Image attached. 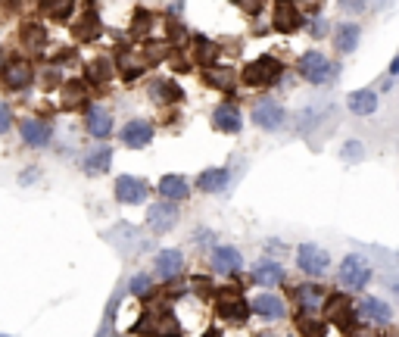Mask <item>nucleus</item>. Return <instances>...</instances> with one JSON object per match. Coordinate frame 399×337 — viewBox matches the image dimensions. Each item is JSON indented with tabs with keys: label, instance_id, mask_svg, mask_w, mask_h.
<instances>
[{
	"label": "nucleus",
	"instance_id": "obj_1",
	"mask_svg": "<svg viewBox=\"0 0 399 337\" xmlns=\"http://www.w3.org/2000/svg\"><path fill=\"white\" fill-rule=\"evenodd\" d=\"M300 75L312 84H327L337 78V66H334L322 50H309L300 57Z\"/></svg>",
	"mask_w": 399,
	"mask_h": 337
},
{
	"label": "nucleus",
	"instance_id": "obj_2",
	"mask_svg": "<svg viewBox=\"0 0 399 337\" xmlns=\"http://www.w3.org/2000/svg\"><path fill=\"white\" fill-rule=\"evenodd\" d=\"M135 331L147 337H181V328L172 312H150L140 319V325H135Z\"/></svg>",
	"mask_w": 399,
	"mask_h": 337
},
{
	"label": "nucleus",
	"instance_id": "obj_3",
	"mask_svg": "<svg viewBox=\"0 0 399 337\" xmlns=\"http://www.w3.org/2000/svg\"><path fill=\"white\" fill-rule=\"evenodd\" d=\"M371 281V269L362 256H347L340 263V284L349 287V291H362L365 284Z\"/></svg>",
	"mask_w": 399,
	"mask_h": 337
},
{
	"label": "nucleus",
	"instance_id": "obj_4",
	"mask_svg": "<svg viewBox=\"0 0 399 337\" xmlns=\"http://www.w3.org/2000/svg\"><path fill=\"white\" fill-rule=\"evenodd\" d=\"M278 72H281L278 60L265 53V57L253 60V62H249V66L244 69V82H247V84H253V88H256V84H271V82L278 78Z\"/></svg>",
	"mask_w": 399,
	"mask_h": 337
},
{
	"label": "nucleus",
	"instance_id": "obj_5",
	"mask_svg": "<svg viewBox=\"0 0 399 337\" xmlns=\"http://www.w3.org/2000/svg\"><path fill=\"white\" fill-rule=\"evenodd\" d=\"M175 222H178L175 203H153V206L147 209V225H150V231H156V234L172 231L175 228Z\"/></svg>",
	"mask_w": 399,
	"mask_h": 337
},
{
	"label": "nucleus",
	"instance_id": "obj_6",
	"mask_svg": "<svg viewBox=\"0 0 399 337\" xmlns=\"http://www.w3.org/2000/svg\"><path fill=\"white\" fill-rule=\"evenodd\" d=\"M325 319L349 331V325H353V306H349V297H343V294L325 297Z\"/></svg>",
	"mask_w": 399,
	"mask_h": 337
},
{
	"label": "nucleus",
	"instance_id": "obj_7",
	"mask_svg": "<svg viewBox=\"0 0 399 337\" xmlns=\"http://www.w3.org/2000/svg\"><path fill=\"white\" fill-rule=\"evenodd\" d=\"M253 122L259 125V128L275 131L284 125V106L275 104V100H259V104L253 106Z\"/></svg>",
	"mask_w": 399,
	"mask_h": 337
},
{
	"label": "nucleus",
	"instance_id": "obj_8",
	"mask_svg": "<svg viewBox=\"0 0 399 337\" xmlns=\"http://www.w3.org/2000/svg\"><path fill=\"white\" fill-rule=\"evenodd\" d=\"M296 263H300V269L309 272V275H325L327 253L322 247H315V244H303L300 250H296Z\"/></svg>",
	"mask_w": 399,
	"mask_h": 337
},
{
	"label": "nucleus",
	"instance_id": "obj_9",
	"mask_svg": "<svg viewBox=\"0 0 399 337\" xmlns=\"http://www.w3.org/2000/svg\"><path fill=\"white\" fill-rule=\"evenodd\" d=\"M247 300L240 297L237 291H225L218 294V316L225 319V322H244L247 319Z\"/></svg>",
	"mask_w": 399,
	"mask_h": 337
},
{
	"label": "nucleus",
	"instance_id": "obj_10",
	"mask_svg": "<svg viewBox=\"0 0 399 337\" xmlns=\"http://www.w3.org/2000/svg\"><path fill=\"white\" fill-rule=\"evenodd\" d=\"M359 319L369 322L371 328L374 325H387L390 319H393V309H390L384 300H378V297H365V300L359 303Z\"/></svg>",
	"mask_w": 399,
	"mask_h": 337
},
{
	"label": "nucleus",
	"instance_id": "obj_11",
	"mask_svg": "<svg viewBox=\"0 0 399 337\" xmlns=\"http://www.w3.org/2000/svg\"><path fill=\"white\" fill-rule=\"evenodd\" d=\"M116 197L122 203H144L147 197V182H140L135 175H122L119 182H116Z\"/></svg>",
	"mask_w": 399,
	"mask_h": 337
},
{
	"label": "nucleus",
	"instance_id": "obj_12",
	"mask_svg": "<svg viewBox=\"0 0 399 337\" xmlns=\"http://www.w3.org/2000/svg\"><path fill=\"white\" fill-rule=\"evenodd\" d=\"M122 140L128 147H147L153 140V125L144 122V119H135L122 128Z\"/></svg>",
	"mask_w": 399,
	"mask_h": 337
},
{
	"label": "nucleus",
	"instance_id": "obj_13",
	"mask_svg": "<svg viewBox=\"0 0 399 337\" xmlns=\"http://www.w3.org/2000/svg\"><path fill=\"white\" fill-rule=\"evenodd\" d=\"M240 265H244V256H240L234 247H215V253H213V269L215 272L234 275V272H240Z\"/></svg>",
	"mask_w": 399,
	"mask_h": 337
},
{
	"label": "nucleus",
	"instance_id": "obj_14",
	"mask_svg": "<svg viewBox=\"0 0 399 337\" xmlns=\"http://www.w3.org/2000/svg\"><path fill=\"white\" fill-rule=\"evenodd\" d=\"M247 306L253 312H259V316H265V319H284V303H281V297H275V294L253 297Z\"/></svg>",
	"mask_w": 399,
	"mask_h": 337
},
{
	"label": "nucleus",
	"instance_id": "obj_15",
	"mask_svg": "<svg viewBox=\"0 0 399 337\" xmlns=\"http://www.w3.org/2000/svg\"><path fill=\"white\" fill-rule=\"evenodd\" d=\"M271 26H275L278 31H296L303 26V16H300V10H296L293 4H278L275 6V13H271Z\"/></svg>",
	"mask_w": 399,
	"mask_h": 337
},
{
	"label": "nucleus",
	"instance_id": "obj_16",
	"mask_svg": "<svg viewBox=\"0 0 399 337\" xmlns=\"http://www.w3.org/2000/svg\"><path fill=\"white\" fill-rule=\"evenodd\" d=\"M88 135L94 138H109L113 135V116L103 106H91L88 109Z\"/></svg>",
	"mask_w": 399,
	"mask_h": 337
},
{
	"label": "nucleus",
	"instance_id": "obj_17",
	"mask_svg": "<svg viewBox=\"0 0 399 337\" xmlns=\"http://www.w3.org/2000/svg\"><path fill=\"white\" fill-rule=\"evenodd\" d=\"M349 109H353L356 116H371L374 109H378V91L374 88H362V91H353L349 94Z\"/></svg>",
	"mask_w": 399,
	"mask_h": 337
},
{
	"label": "nucleus",
	"instance_id": "obj_18",
	"mask_svg": "<svg viewBox=\"0 0 399 337\" xmlns=\"http://www.w3.org/2000/svg\"><path fill=\"white\" fill-rule=\"evenodd\" d=\"M19 131H22V140H26L28 147H44L47 140H50V125L38 122V119H26Z\"/></svg>",
	"mask_w": 399,
	"mask_h": 337
},
{
	"label": "nucleus",
	"instance_id": "obj_19",
	"mask_svg": "<svg viewBox=\"0 0 399 337\" xmlns=\"http://www.w3.org/2000/svg\"><path fill=\"white\" fill-rule=\"evenodd\" d=\"M325 287H318V284H300L296 287V303H300L306 312H315L318 306H325Z\"/></svg>",
	"mask_w": 399,
	"mask_h": 337
},
{
	"label": "nucleus",
	"instance_id": "obj_20",
	"mask_svg": "<svg viewBox=\"0 0 399 337\" xmlns=\"http://www.w3.org/2000/svg\"><path fill=\"white\" fill-rule=\"evenodd\" d=\"M213 125L218 131H228V135H237L240 131V113L234 106H228V104H222L213 113Z\"/></svg>",
	"mask_w": 399,
	"mask_h": 337
},
{
	"label": "nucleus",
	"instance_id": "obj_21",
	"mask_svg": "<svg viewBox=\"0 0 399 337\" xmlns=\"http://www.w3.org/2000/svg\"><path fill=\"white\" fill-rule=\"evenodd\" d=\"M184 265V256L178 253V250H162V253H156V272H159L162 278H175L178 272H181Z\"/></svg>",
	"mask_w": 399,
	"mask_h": 337
},
{
	"label": "nucleus",
	"instance_id": "obj_22",
	"mask_svg": "<svg viewBox=\"0 0 399 337\" xmlns=\"http://www.w3.org/2000/svg\"><path fill=\"white\" fill-rule=\"evenodd\" d=\"M253 281L256 284H262V287H275L284 281V269H281L278 263H259L253 269Z\"/></svg>",
	"mask_w": 399,
	"mask_h": 337
},
{
	"label": "nucleus",
	"instance_id": "obj_23",
	"mask_svg": "<svg viewBox=\"0 0 399 337\" xmlns=\"http://www.w3.org/2000/svg\"><path fill=\"white\" fill-rule=\"evenodd\" d=\"M159 194L166 197V203H178V200L187 197V182L181 175H166L159 182Z\"/></svg>",
	"mask_w": 399,
	"mask_h": 337
},
{
	"label": "nucleus",
	"instance_id": "obj_24",
	"mask_svg": "<svg viewBox=\"0 0 399 337\" xmlns=\"http://www.w3.org/2000/svg\"><path fill=\"white\" fill-rule=\"evenodd\" d=\"M31 66L28 62H10V66H6V84H10L13 91H22V88H28L31 84Z\"/></svg>",
	"mask_w": 399,
	"mask_h": 337
},
{
	"label": "nucleus",
	"instance_id": "obj_25",
	"mask_svg": "<svg viewBox=\"0 0 399 337\" xmlns=\"http://www.w3.org/2000/svg\"><path fill=\"white\" fill-rule=\"evenodd\" d=\"M225 184H228V169H206V172H200V178H197V187L200 191H225Z\"/></svg>",
	"mask_w": 399,
	"mask_h": 337
},
{
	"label": "nucleus",
	"instance_id": "obj_26",
	"mask_svg": "<svg viewBox=\"0 0 399 337\" xmlns=\"http://www.w3.org/2000/svg\"><path fill=\"white\" fill-rule=\"evenodd\" d=\"M109 162H113V147H100V150H94L88 160H84V172H88V175H103L109 169Z\"/></svg>",
	"mask_w": 399,
	"mask_h": 337
},
{
	"label": "nucleus",
	"instance_id": "obj_27",
	"mask_svg": "<svg viewBox=\"0 0 399 337\" xmlns=\"http://www.w3.org/2000/svg\"><path fill=\"white\" fill-rule=\"evenodd\" d=\"M296 331H300L303 337H325V322L315 319L312 312H306V316L296 319Z\"/></svg>",
	"mask_w": 399,
	"mask_h": 337
},
{
	"label": "nucleus",
	"instance_id": "obj_28",
	"mask_svg": "<svg viewBox=\"0 0 399 337\" xmlns=\"http://www.w3.org/2000/svg\"><path fill=\"white\" fill-rule=\"evenodd\" d=\"M356 44H359V26H340L337 31V50L343 53H349V50H356Z\"/></svg>",
	"mask_w": 399,
	"mask_h": 337
},
{
	"label": "nucleus",
	"instance_id": "obj_29",
	"mask_svg": "<svg viewBox=\"0 0 399 337\" xmlns=\"http://www.w3.org/2000/svg\"><path fill=\"white\" fill-rule=\"evenodd\" d=\"M206 82L213 84V88H218V91H231L234 72H231V69H209V72H206Z\"/></svg>",
	"mask_w": 399,
	"mask_h": 337
},
{
	"label": "nucleus",
	"instance_id": "obj_30",
	"mask_svg": "<svg viewBox=\"0 0 399 337\" xmlns=\"http://www.w3.org/2000/svg\"><path fill=\"white\" fill-rule=\"evenodd\" d=\"M215 60H218V47L209 41V38H197V62H203V66H213Z\"/></svg>",
	"mask_w": 399,
	"mask_h": 337
},
{
	"label": "nucleus",
	"instance_id": "obj_31",
	"mask_svg": "<svg viewBox=\"0 0 399 337\" xmlns=\"http://www.w3.org/2000/svg\"><path fill=\"white\" fill-rule=\"evenodd\" d=\"M153 94H159V100H181V88L175 82H156Z\"/></svg>",
	"mask_w": 399,
	"mask_h": 337
},
{
	"label": "nucleus",
	"instance_id": "obj_32",
	"mask_svg": "<svg viewBox=\"0 0 399 337\" xmlns=\"http://www.w3.org/2000/svg\"><path fill=\"white\" fill-rule=\"evenodd\" d=\"M150 287H153L150 275H135V278L128 281V291L135 294V297H147V294H150Z\"/></svg>",
	"mask_w": 399,
	"mask_h": 337
},
{
	"label": "nucleus",
	"instance_id": "obj_33",
	"mask_svg": "<svg viewBox=\"0 0 399 337\" xmlns=\"http://www.w3.org/2000/svg\"><path fill=\"white\" fill-rule=\"evenodd\" d=\"M140 72H144V62H137L131 53H122V75L125 78H135Z\"/></svg>",
	"mask_w": 399,
	"mask_h": 337
},
{
	"label": "nucleus",
	"instance_id": "obj_34",
	"mask_svg": "<svg viewBox=\"0 0 399 337\" xmlns=\"http://www.w3.org/2000/svg\"><path fill=\"white\" fill-rule=\"evenodd\" d=\"M78 104H84V84H66V106H78Z\"/></svg>",
	"mask_w": 399,
	"mask_h": 337
},
{
	"label": "nucleus",
	"instance_id": "obj_35",
	"mask_svg": "<svg viewBox=\"0 0 399 337\" xmlns=\"http://www.w3.org/2000/svg\"><path fill=\"white\" fill-rule=\"evenodd\" d=\"M109 72H113V62H109V60H97V62L91 66V75L97 78V82H103V78H109Z\"/></svg>",
	"mask_w": 399,
	"mask_h": 337
},
{
	"label": "nucleus",
	"instance_id": "obj_36",
	"mask_svg": "<svg viewBox=\"0 0 399 337\" xmlns=\"http://www.w3.org/2000/svg\"><path fill=\"white\" fill-rule=\"evenodd\" d=\"M22 41H26V47H31V50H35V47L44 41V31L38 28V26H28V28H26V38H22Z\"/></svg>",
	"mask_w": 399,
	"mask_h": 337
},
{
	"label": "nucleus",
	"instance_id": "obj_37",
	"mask_svg": "<svg viewBox=\"0 0 399 337\" xmlns=\"http://www.w3.org/2000/svg\"><path fill=\"white\" fill-rule=\"evenodd\" d=\"M343 160H362V144H359V140H349L347 147H343Z\"/></svg>",
	"mask_w": 399,
	"mask_h": 337
},
{
	"label": "nucleus",
	"instance_id": "obj_38",
	"mask_svg": "<svg viewBox=\"0 0 399 337\" xmlns=\"http://www.w3.org/2000/svg\"><path fill=\"white\" fill-rule=\"evenodd\" d=\"M193 287H197V291H200L203 297H206V300L215 294V291H213V281H209V278H197V281H193Z\"/></svg>",
	"mask_w": 399,
	"mask_h": 337
},
{
	"label": "nucleus",
	"instance_id": "obj_39",
	"mask_svg": "<svg viewBox=\"0 0 399 337\" xmlns=\"http://www.w3.org/2000/svg\"><path fill=\"white\" fill-rule=\"evenodd\" d=\"M10 122H13V116H10V109H6L4 104H0V131H6V128H10Z\"/></svg>",
	"mask_w": 399,
	"mask_h": 337
},
{
	"label": "nucleus",
	"instance_id": "obj_40",
	"mask_svg": "<svg viewBox=\"0 0 399 337\" xmlns=\"http://www.w3.org/2000/svg\"><path fill=\"white\" fill-rule=\"evenodd\" d=\"M349 337H378V334H374L371 325H362V328H353V331H349Z\"/></svg>",
	"mask_w": 399,
	"mask_h": 337
},
{
	"label": "nucleus",
	"instance_id": "obj_41",
	"mask_svg": "<svg viewBox=\"0 0 399 337\" xmlns=\"http://www.w3.org/2000/svg\"><path fill=\"white\" fill-rule=\"evenodd\" d=\"M135 22H137V26H135V35H144V31L150 28V22H147V13H137Z\"/></svg>",
	"mask_w": 399,
	"mask_h": 337
},
{
	"label": "nucleus",
	"instance_id": "obj_42",
	"mask_svg": "<svg viewBox=\"0 0 399 337\" xmlns=\"http://www.w3.org/2000/svg\"><path fill=\"white\" fill-rule=\"evenodd\" d=\"M325 31H327V22H325V19H315V26H312V35H315V38H322Z\"/></svg>",
	"mask_w": 399,
	"mask_h": 337
},
{
	"label": "nucleus",
	"instance_id": "obj_43",
	"mask_svg": "<svg viewBox=\"0 0 399 337\" xmlns=\"http://www.w3.org/2000/svg\"><path fill=\"white\" fill-rule=\"evenodd\" d=\"M72 13V4H57L53 6V16H69Z\"/></svg>",
	"mask_w": 399,
	"mask_h": 337
},
{
	"label": "nucleus",
	"instance_id": "obj_44",
	"mask_svg": "<svg viewBox=\"0 0 399 337\" xmlns=\"http://www.w3.org/2000/svg\"><path fill=\"white\" fill-rule=\"evenodd\" d=\"M390 72H393V75H399V57L393 60V66H390Z\"/></svg>",
	"mask_w": 399,
	"mask_h": 337
},
{
	"label": "nucleus",
	"instance_id": "obj_45",
	"mask_svg": "<svg viewBox=\"0 0 399 337\" xmlns=\"http://www.w3.org/2000/svg\"><path fill=\"white\" fill-rule=\"evenodd\" d=\"M203 337H222V334H218V331H215V328H209V331H206V334H203Z\"/></svg>",
	"mask_w": 399,
	"mask_h": 337
},
{
	"label": "nucleus",
	"instance_id": "obj_46",
	"mask_svg": "<svg viewBox=\"0 0 399 337\" xmlns=\"http://www.w3.org/2000/svg\"><path fill=\"white\" fill-rule=\"evenodd\" d=\"M259 337H278V334H275V331H262Z\"/></svg>",
	"mask_w": 399,
	"mask_h": 337
},
{
	"label": "nucleus",
	"instance_id": "obj_47",
	"mask_svg": "<svg viewBox=\"0 0 399 337\" xmlns=\"http://www.w3.org/2000/svg\"><path fill=\"white\" fill-rule=\"evenodd\" d=\"M0 337H10V334H0Z\"/></svg>",
	"mask_w": 399,
	"mask_h": 337
}]
</instances>
